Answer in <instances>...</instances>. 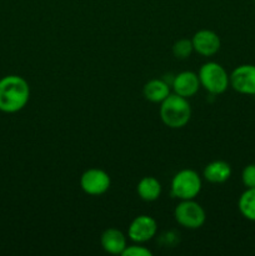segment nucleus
I'll return each instance as SVG.
<instances>
[{"label":"nucleus","instance_id":"nucleus-1","mask_svg":"<svg viewBox=\"0 0 255 256\" xmlns=\"http://www.w3.org/2000/svg\"><path fill=\"white\" fill-rule=\"evenodd\" d=\"M30 85L20 75H6L0 79V112L14 114L28 105Z\"/></svg>","mask_w":255,"mask_h":256},{"label":"nucleus","instance_id":"nucleus-2","mask_svg":"<svg viewBox=\"0 0 255 256\" xmlns=\"http://www.w3.org/2000/svg\"><path fill=\"white\" fill-rule=\"evenodd\" d=\"M159 114L165 126L170 129H182L186 126L192 119V105L189 99L172 92L160 104Z\"/></svg>","mask_w":255,"mask_h":256},{"label":"nucleus","instance_id":"nucleus-3","mask_svg":"<svg viewBox=\"0 0 255 256\" xmlns=\"http://www.w3.org/2000/svg\"><path fill=\"white\" fill-rule=\"evenodd\" d=\"M200 86L212 95L224 94L230 88L229 74L222 65L216 62H208L200 66L199 72Z\"/></svg>","mask_w":255,"mask_h":256},{"label":"nucleus","instance_id":"nucleus-4","mask_svg":"<svg viewBox=\"0 0 255 256\" xmlns=\"http://www.w3.org/2000/svg\"><path fill=\"white\" fill-rule=\"evenodd\" d=\"M202 176L192 169H182L172 176L170 182L172 196L178 200H192L200 194Z\"/></svg>","mask_w":255,"mask_h":256},{"label":"nucleus","instance_id":"nucleus-5","mask_svg":"<svg viewBox=\"0 0 255 256\" xmlns=\"http://www.w3.org/2000/svg\"><path fill=\"white\" fill-rule=\"evenodd\" d=\"M174 218L180 226L189 230H196L205 224L206 212L199 202H195V199L180 200L174 210Z\"/></svg>","mask_w":255,"mask_h":256},{"label":"nucleus","instance_id":"nucleus-6","mask_svg":"<svg viewBox=\"0 0 255 256\" xmlns=\"http://www.w3.org/2000/svg\"><path fill=\"white\" fill-rule=\"evenodd\" d=\"M112 185L110 175L105 170L92 168L85 170L80 176V188L85 194L90 196L104 195Z\"/></svg>","mask_w":255,"mask_h":256},{"label":"nucleus","instance_id":"nucleus-7","mask_svg":"<svg viewBox=\"0 0 255 256\" xmlns=\"http://www.w3.org/2000/svg\"><path fill=\"white\" fill-rule=\"evenodd\" d=\"M158 232V222L150 215H139L134 218L128 226V238L136 244L150 242Z\"/></svg>","mask_w":255,"mask_h":256},{"label":"nucleus","instance_id":"nucleus-8","mask_svg":"<svg viewBox=\"0 0 255 256\" xmlns=\"http://www.w3.org/2000/svg\"><path fill=\"white\" fill-rule=\"evenodd\" d=\"M230 88L242 95H255V65L242 64L229 74Z\"/></svg>","mask_w":255,"mask_h":256},{"label":"nucleus","instance_id":"nucleus-9","mask_svg":"<svg viewBox=\"0 0 255 256\" xmlns=\"http://www.w3.org/2000/svg\"><path fill=\"white\" fill-rule=\"evenodd\" d=\"M194 52L205 58L212 56L222 48V40L219 35L209 29H202L192 38Z\"/></svg>","mask_w":255,"mask_h":256},{"label":"nucleus","instance_id":"nucleus-10","mask_svg":"<svg viewBox=\"0 0 255 256\" xmlns=\"http://www.w3.org/2000/svg\"><path fill=\"white\" fill-rule=\"evenodd\" d=\"M200 88L202 86H200L199 76L196 72H190V70H185L175 75L172 82V92L186 99L195 96Z\"/></svg>","mask_w":255,"mask_h":256},{"label":"nucleus","instance_id":"nucleus-11","mask_svg":"<svg viewBox=\"0 0 255 256\" xmlns=\"http://www.w3.org/2000/svg\"><path fill=\"white\" fill-rule=\"evenodd\" d=\"M100 244L105 252L112 255H122L125 248L128 246L124 232L115 228H109L102 232L100 236Z\"/></svg>","mask_w":255,"mask_h":256},{"label":"nucleus","instance_id":"nucleus-12","mask_svg":"<svg viewBox=\"0 0 255 256\" xmlns=\"http://www.w3.org/2000/svg\"><path fill=\"white\" fill-rule=\"evenodd\" d=\"M232 166L224 160H214L205 165L202 176L210 184H222L232 176Z\"/></svg>","mask_w":255,"mask_h":256},{"label":"nucleus","instance_id":"nucleus-13","mask_svg":"<svg viewBox=\"0 0 255 256\" xmlns=\"http://www.w3.org/2000/svg\"><path fill=\"white\" fill-rule=\"evenodd\" d=\"M172 85L168 84L162 79H152L142 88V95L145 99L154 104H162L170 94H172Z\"/></svg>","mask_w":255,"mask_h":256},{"label":"nucleus","instance_id":"nucleus-14","mask_svg":"<svg viewBox=\"0 0 255 256\" xmlns=\"http://www.w3.org/2000/svg\"><path fill=\"white\" fill-rule=\"evenodd\" d=\"M162 192V188L159 180L154 176H150V175L142 178L136 185L138 196L148 202H155V200L159 199Z\"/></svg>","mask_w":255,"mask_h":256},{"label":"nucleus","instance_id":"nucleus-15","mask_svg":"<svg viewBox=\"0 0 255 256\" xmlns=\"http://www.w3.org/2000/svg\"><path fill=\"white\" fill-rule=\"evenodd\" d=\"M238 209L242 216L255 222V188L245 189L238 200Z\"/></svg>","mask_w":255,"mask_h":256},{"label":"nucleus","instance_id":"nucleus-16","mask_svg":"<svg viewBox=\"0 0 255 256\" xmlns=\"http://www.w3.org/2000/svg\"><path fill=\"white\" fill-rule=\"evenodd\" d=\"M194 52V48H192V39H186V38H182V39L176 40L172 45V54L176 59L185 60L190 56V55Z\"/></svg>","mask_w":255,"mask_h":256},{"label":"nucleus","instance_id":"nucleus-17","mask_svg":"<svg viewBox=\"0 0 255 256\" xmlns=\"http://www.w3.org/2000/svg\"><path fill=\"white\" fill-rule=\"evenodd\" d=\"M242 182L245 189L255 188V164H249L242 169Z\"/></svg>","mask_w":255,"mask_h":256},{"label":"nucleus","instance_id":"nucleus-18","mask_svg":"<svg viewBox=\"0 0 255 256\" xmlns=\"http://www.w3.org/2000/svg\"><path fill=\"white\" fill-rule=\"evenodd\" d=\"M152 252L148 248H145L142 244H136L134 242L132 245H128L125 248L122 256H152Z\"/></svg>","mask_w":255,"mask_h":256},{"label":"nucleus","instance_id":"nucleus-19","mask_svg":"<svg viewBox=\"0 0 255 256\" xmlns=\"http://www.w3.org/2000/svg\"><path fill=\"white\" fill-rule=\"evenodd\" d=\"M254 2H255V0H254Z\"/></svg>","mask_w":255,"mask_h":256}]
</instances>
